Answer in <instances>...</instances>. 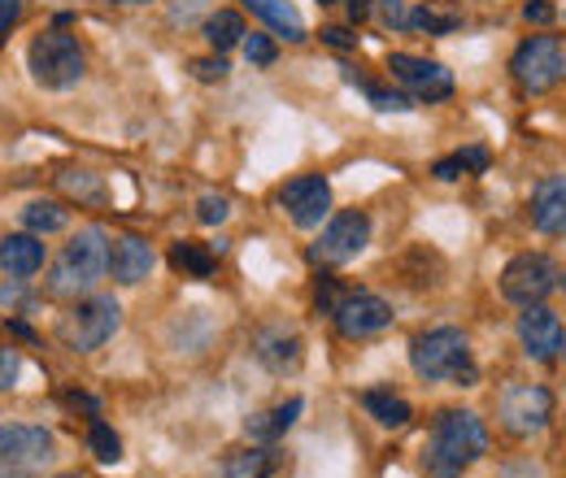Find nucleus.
Wrapping results in <instances>:
<instances>
[{"mask_svg": "<svg viewBox=\"0 0 566 478\" xmlns=\"http://www.w3.org/2000/svg\"><path fill=\"white\" fill-rule=\"evenodd\" d=\"M489 453V426L471 410H444L431 422L423 470L431 478H462Z\"/></svg>", "mask_w": 566, "mask_h": 478, "instance_id": "f257e3e1", "label": "nucleus"}, {"mask_svg": "<svg viewBox=\"0 0 566 478\" xmlns=\"http://www.w3.org/2000/svg\"><path fill=\"white\" fill-rule=\"evenodd\" d=\"M105 274H109V235L101 226H83L78 235H71V244L57 253L49 270V296L83 300L101 287Z\"/></svg>", "mask_w": 566, "mask_h": 478, "instance_id": "f03ea898", "label": "nucleus"}, {"mask_svg": "<svg viewBox=\"0 0 566 478\" xmlns=\"http://www.w3.org/2000/svg\"><path fill=\"white\" fill-rule=\"evenodd\" d=\"M410 365L427 383H453V387H475L480 383L471 340L458 327H436L427 336H415L410 340Z\"/></svg>", "mask_w": 566, "mask_h": 478, "instance_id": "7ed1b4c3", "label": "nucleus"}, {"mask_svg": "<svg viewBox=\"0 0 566 478\" xmlns=\"http://www.w3.org/2000/svg\"><path fill=\"white\" fill-rule=\"evenodd\" d=\"M123 327V305L114 296H83L57 318V340L71 352H96L109 343Z\"/></svg>", "mask_w": 566, "mask_h": 478, "instance_id": "20e7f679", "label": "nucleus"}, {"mask_svg": "<svg viewBox=\"0 0 566 478\" xmlns=\"http://www.w3.org/2000/svg\"><path fill=\"white\" fill-rule=\"evenodd\" d=\"M57 461V439L31 422H0V478H40Z\"/></svg>", "mask_w": 566, "mask_h": 478, "instance_id": "39448f33", "label": "nucleus"}, {"mask_svg": "<svg viewBox=\"0 0 566 478\" xmlns=\"http://www.w3.org/2000/svg\"><path fill=\"white\" fill-rule=\"evenodd\" d=\"M27 70H31V78L40 87L71 92L74 83L83 78V70H87V57H83V49H78V40L71 31H44L27 49Z\"/></svg>", "mask_w": 566, "mask_h": 478, "instance_id": "423d86ee", "label": "nucleus"}, {"mask_svg": "<svg viewBox=\"0 0 566 478\" xmlns=\"http://www.w3.org/2000/svg\"><path fill=\"white\" fill-rule=\"evenodd\" d=\"M510 74H514V83L527 96L554 92L566 78V44L558 35H532V40H523L514 49V57H510Z\"/></svg>", "mask_w": 566, "mask_h": 478, "instance_id": "0eeeda50", "label": "nucleus"}, {"mask_svg": "<svg viewBox=\"0 0 566 478\" xmlns=\"http://www.w3.org/2000/svg\"><path fill=\"white\" fill-rule=\"evenodd\" d=\"M563 287V270L545 257V253H518L505 262L501 270V296L518 309H532V305H545L554 291Z\"/></svg>", "mask_w": 566, "mask_h": 478, "instance_id": "6e6552de", "label": "nucleus"}, {"mask_svg": "<svg viewBox=\"0 0 566 478\" xmlns=\"http://www.w3.org/2000/svg\"><path fill=\"white\" fill-rule=\"evenodd\" d=\"M366 244H370V217L361 209H345L310 244V262L314 266H345V262H354Z\"/></svg>", "mask_w": 566, "mask_h": 478, "instance_id": "1a4fd4ad", "label": "nucleus"}, {"mask_svg": "<svg viewBox=\"0 0 566 478\" xmlns=\"http://www.w3.org/2000/svg\"><path fill=\"white\" fill-rule=\"evenodd\" d=\"M549 417H554V396H549V387H541V383L505 387V396H501V426H505L510 435H518V439L541 435V431L549 426Z\"/></svg>", "mask_w": 566, "mask_h": 478, "instance_id": "9d476101", "label": "nucleus"}, {"mask_svg": "<svg viewBox=\"0 0 566 478\" xmlns=\"http://www.w3.org/2000/svg\"><path fill=\"white\" fill-rule=\"evenodd\" d=\"M336 331L345 336V340H366V336H379V331H388L392 327V305L384 300V296H375V291H345V300L336 305Z\"/></svg>", "mask_w": 566, "mask_h": 478, "instance_id": "9b49d317", "label": "nucleus"}, {"mask_svg": "<svg viewBox=\"0 0 566 478\" xmlns=\"http://www.w3.org/2000/svg\"><path fill=\"white\" fill-rule=\"evenodd\" d=\"M280 205L301 231H314L332 213V183L323 174H301V179L280 188Z\"/></svg>", "mask_w": 566, "mask_h": 478, "instance_id": "f8f14e48", "label": "nucleus"}, {"mask_svg": "<svg viewBox=\"0 0 566 478\" xmlns=\"http://www.w3.org/2000/svg\"><path fill=\"white\" fill-rule=\"evenodd\" d=\"M388 70L397 83H406L419 100H449L453 96V74L440 66V62H427V57H410V53H392Z\"/></svg>", "mask_w": 566, "mask_h": 478, "instance_id": "ddd939ff", "label": "nucleus"}, {"mask_svg": "<svg viewBox=\"0 0 566 478\" xmlns=\"http://www.w3.org/2000/svg\"><path fill=\"white\" fill-rule=\"evenodd\" d=\"M518 343H523V352H527L532 361H554L566 348L563 318H558L554 309H545V305L523 309V314H518Z\"/></svg>", "mask_w": 566, "mask_h": 478, "instance_id": "4468645a", "label": "nucleus"}, {"mask_svg": "<svg viewBox=\"0 0 566 478\" xmlns=\"http://www.w3.org/2000/svg\"><path fill=\"white\" fill-rule=\"evenodd\" d=\"M153 266H157V253L140 235H118L109 244V274H114V283L136 287V283H144L153 274Z\"/></svg>", "mask_w": 566, "mask_h": 478, "instance_id": "2eb2a0df", "label": "nucleus"}, {"mask_svg": "<svg viewBox=\"0 0 566 478\" xmlns=\"http://www.w3.org/2000/svg\"><path fill=\"white\" fill-rule=\"evenodd\" d=\"M253 357H258L271 374H292V370L305 361V340H301L296 331H287V327H266V331H258V340H253Z\"/></svg>", "mask_w": 566, "mask_h": 478, "instance_id": "dca6fc26", "label": "nucleus"}, {"mask_svg": "<svg viewBox=\"0 0 566 478\" xmlns=\"http://www.w3.org/2000/svg\"><path fill=\"white\" fill-rule=\"evenodd\" d=\"M532 226L541 235H566V174H549L532 192Z\"/></svg>", "mask_w": 566, "mask_h": 478, "instance_id": "f3484780", "label": "nucleus"}, {"mask_svg": "<svg viewBox=\"0 0 566 478\" xmlns=\"http://www.w3.org/2000/svg\"><path fill=\"white\" fill-rule=\"evenodd\" d=\"M0 266L9 278H31V274L44 270V244L40 235H4L0 240Z\"/></svg>", "mask_w": 566, "mask_h": 478, "instance_id": "a211bd4d", "label": "nucleus"}, {"mask_svg": "<svg viewBox=\"0 0 566 478\" xmlns=\"http://www.w3.org/2000/svg\"><path fill=\"white\" fill-rule=\"evenodd\" d=\"M301 413H305V401H301V396H292V401H283V405H275V410L253 413V417L244 422V435H249L253 444H271V439H280L283 431H287Z\"/></svg>", "mask_w": 566, "mask_h": 478, "instance_id": "6ab92c4d", "label": "nucleus"}, {"mask_svg": "<svg viewBox=\"0 0 566 478\" xmlns=\"http://www.w3.org/2000/svg\"><path fill=\"white\" fill-rule=\"evenodd\" d=\"M244 9L253 13V18H262L275 35L283 40H292V44H301L305 40V22H301V13L287 4V0H244Z\"/></svg>", "mask_w": 566, "mask_h": 478, "instance_id": "aec40b11", "label": "nucleus"}, {"mask_svg": "<svg viewBox=\"0 0 566 478\" xmlns=\"http://www.w3.org/2000/svg\"><path fill=\"white\" fill-rule=\"evenodd\" d=\"M275 470H280V453L253 444V448H240L227 457L222 478H275Z\"/></svg>", "mask_w": 566, "mask_h": 478, "instance_id": "412c9836", "label": "nucleus"}, {"mask_svg": "<svg viewBox=\"0 0 566 478\" xmlns=\"http://www.w3.org/2000/svg\"><path fill=\"white\" fill-rule=\"evenodd\" d=\"M361 410L370 413L379 426H388V431H397V426H406L415 410H410V401H401V396H392L388 387H370L366 396H361Z\"/></svg>", "mask_w": 566, "mask_h": 478, "instance_id": "4be33fe9", "label": "nucleus"}, {"mask_svg": "<svg viewBox=\"0 0 566 478\" xmlns=\"http://www.w3.org/2000/svg\"><path fill=\"white\" fill-rule=\"evenodd\" d=\"M201 35L210 40L213 53H227V49H235V44H244V18L235 13V9H213L210 18H206V26H201Z\"/></svg>", "mask_w": 566, "mask_h": 478, "instance_id": "5701e85b", "label": "nucleus"}, {"mask_svg": "<svg viewBox=\"0 0 566 478\" xmlns=\"http://www.w3.org/2000/svg\"><path fill=\"white\" fill-rule=\"evenodd\" d=\"M170 266L179 274H188V278H210V274L218 270V253H213V244L179 240V244L170 248Z\"/></svg>", "mask_w": 566, "mask_h": 478, "instance_id": "b1692460", "label": "nucleus"}, {"mask_svg": "<svg viewBox=\"0 0 566 478\" xmlns=\"http://www.w3.org/2000/svg\"><path fill=\"white\" fill-rule=\"evenodd\" d=\"M66 222H71V213L57 201H31L22 209V226L31 235H57V231H66Z\"/></svg>", "mask_w": 566, "mask_h": 478, "instance_id": "393cba45", "label": "nucleus"}, {"mask_svg": "<svg viewBox=\"0 0 566 478\" xmlns=\"http://www.w3.org/2000/svg\"><path fill=\"white\" fill-rule=\"evenodd\" d=\"M87 448H92V457L96 461H118L123 457V439L114 435V426L109 422H101V417H92V426H87Z\"/></svg>", "mask_w": 566, "mask_h": 478, "instance_id": "a878e982", "label": "nucleus"}, {"mask_svg": "<svg viewBox=\"0 0 566 478\" xmlns=\"http://www.w3.org/2000/svg\"><path fill=\"white\" fill-rule=\"evenodd\" d=\"M410 31H427V35H449V31H458V13H436V9H410Z\"/></svg>", "mask_w": 566, "mask_h": 478, "instance_id": "bb28decb", "label": "nucleus"}, {"mask_svg": "<svg viewBox=\"0 0 566 478\" xmlns=\"http://www.w3.org/2000/svg\"><path fill=\"white\" fill-rule=\"evenodd\" d=\"M361 92H366V100H370L379 114H410V109H415V105H410V96L388 92V87H379V83H361Z\"/></svg>", "mask_w": 566, "mask_h": 478, "instance_id": "cd10ccee", "label": "nucleus"}, {"mask_svg": "<svg viewBox=\"0 0 566 478\" xmlns=\"http://www.w3.org/2000/svg\"><path fill=\"white\" fill-rule=\"evenodd\" d=\"M244 57H249V66H275L280 49L271 35H244Z\"/></svg>", "mask_w": 566, "mask_h": 478, "instance_id": "c85d7f7f", "label": "nucleus"}, {"mask_svg": "<svg viewBox=\"0 0 566 478\" xmlns=\"http://www.w3.org/2000/svg\"><path fill=\"white\" fill-rule=\"evenodd\" d=\"M375 9H379V22H384L388 31H410V9H406V0H375Z\"/></svg>", "mask_w": 566, "mask_h": 478, "instance_id": "c756f323", "label": "nucleus"}, {"mask_svg": "<svg viewBox=\"0 0 566 478\" xmlns=\"http://www.w3.org/2000/svg\"><path fill=\"white\" fill-rule=\"evenodd\" d=\"M227 213H231L227 196H201V201H197V217H201L206 226H222V222H227Z\"/></svg>", "mask_w": 566, "mask_h": 478, "instance_id": "7c9ffc66", "label": "nucleus"}, {"mask_svg": "<svg viewBox=\"0 0 566 478\" xmlns=\"http://www.w3.org/2000/svg\"><path fill=\"white\" fill-rule=\"evenodd\" d=\"M192 74H197L201 83H222V78L231 74V66H227V57L218 53V57H201V62H192Z\"/></svg>", "mask_w": 566, "mask_h": 478, "instance_id": "2f4dec72", "label": "nucleus"}, {"mask_svg": "<svg viewBox=\"0 0 566 478\" xmlns=\"http://www.w3.org/2000/svg\"><path fill=\"white\" fill-rule=\"evenodd\" d=\"M62 188L74 192V196H83V201H101V183H96L92 174H78V179H74V174H62Z\"/></svg>", "mask_w": 566, "mask_h": 478, "instance_id": "473e14b6", "label": "nucleus"}, {"mask_svg": "<svg viewBox=\"0 0 566 478\" xmlns=\"http://www.w3.org/2000/svg\"><path fill=\"white\" fill-rule=\"evenodd\" d=\"M18 370H22L18 352H13V348H0V392H9V387L18 383Z\"/></svg>", "mask_w": 566, "mask_h": 478, "instance_id": "72a5a7b5", "label": "nucleus"}, {"mask_svg": "<svg viewBox=\"0 0 566 478\" xmlns=\"http://www.w3.org/2000/svg\"><path fill=\"white\" fill-rule=\"evenodd\" d=\"M22 22V0H0V44L9 40V31Z\"/></svg>", "mask_w": 566, "mask_h": 478, "instance_id": "f704fd0d", "label": "nucleus"}, {"mask_svg": "<svg viewBox=\"0 0 566 478\" xmlns=\"http://www.w3.org/2000/svg\"><path fill=\"white\" fill-rule=\"evenodd\" d=\"M323 40H327L332 49H357V35H349L345 26H327V31H323Z\"/></svg>", "mask_w": 566, "mask_h": 478, "instance_id": "c9c22d12", "label": "nucleus"}, {"mask_svg": "<svg viewBox=\"0 0 566 478\" xmlns=\"http://www.w3.org/2000/svg\"><path fill=\"white\" fill-rule=\"evenodd\" d=\"M549 18H554V9H549L545 0H532V4H527V22H549Z\"/></svg>", "mask_w": 566, "mask_h": 478, "instance_id": "e433bc0d", "label": "nucleus"}, {"mask_svg": "<svg viewBox=\"0 0 566 478\" xmlns=\"http://www.w3.org/2000/svg\"><path fill=\"white\" fill-rule=\"evenodd\" d=\"M349 4V18L361 22V18H370V9H375V0H345Z\"/></svg>", "mask_w": 566, "mask_h": 478, "instance_id": "4c0bfd02", "label": "nucleus"}, {"mask_svg": "<svg viewBox=\"0 0 566 478\" xmlns=\"http://www.w3.org/2000/svg\"><path fill=\"white\" fill-rule=\"evenodd\" d=\"M109 4H148V0H109Z\"/></svg>", "mask_w": 566, "mask_h": 478, "instance_id": "58836bf2", "label": "nucleus"}, {"mask_svg": "<svg viewBox=\"0 0 566 478\" xmlns=\"http://www.w3.org/2000/svg\"><path fill=\"white\" fill-rule=\"evenodd\" d=\"M318 4H336V0H318Z\"/></svg>", "mask_w": 566, "mask_h": 478, "instance_id": "ea45409f", "label": "nucleus"}, {"mask_svg": "<svg viewBox=\"0 0 566 478\" xmlns=\"http://www.w3.org/2000/svg\"><path fill=\"white\" fill-rule=\"evenodd\" d=\"M57 478H78V475H57Z\"/></svg>", "mask_w": 566, "mask_h": 478, "instance_id": "a19ab883", "label": "nucleus"}]
</instances>
